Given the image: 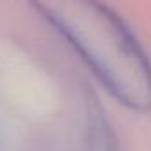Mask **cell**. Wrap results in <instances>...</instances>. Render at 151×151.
Listing matches in <instances>:
<instances>
[{"label":"cell","instance_id":"obj_1","mask_svg":"<svg viewBox=\"0 0 151 151\" xmlns=\"http://www.w3.org/2000/svg\"><path fill=\"white\" fill-rule=\"evenodd\" d=\"M114 99L151 109V60L128 25L102 0H28Z\"/></svg>","mask_w":151,"mask_h":151}]
</instances>
